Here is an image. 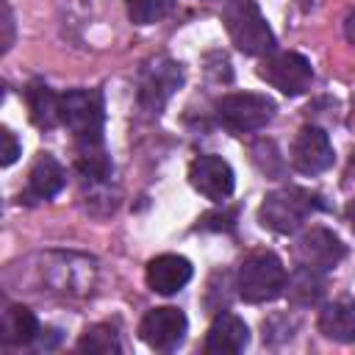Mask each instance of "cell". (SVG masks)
<instances>
[{"instance_id":"obj_1","label":"cell","mask_w":355,"mask_h":355,"mask_svg":"<svg viewBox=\"0 0 355 355\" xmlns=\"http://www.w3.org/2000/svg\"><path fill=\"white\" fill-rule=\"evenodd\" d=\"M286 280L288 277L283 261L269 250H255L241 261L236 275V288L244 302L261 305L277 300L286 291Z\"/></svg>"},{"instance_id":"obj_2","label":"cell","mask_w":355,"mask_h":355,"mask_svg":"<svg viewBox=\"0 0 355 355\" xmlns=\"http://www.w3.org/2000/svg\"><path fill=\"white\" fill-rule=\"evenodd\" d=\"M319 208H322V202L313 191L300 189V186H283L263 197V202L258 208V219L263 227L288 236V233L300 230L302 222L311 214H316Z\"/></svg>"},{"instance_id":"obj_3","label":"cell","mask_w":355,"mask_h":355,"mask_svg":"<svg viewBox=\"0 0 355 355\" xmlns=\"http://www.w3.org/2000/svg\"><path fill=\"white\" fill-rule=\"evenodd\" d=\"M225 28L230 42L247 55H269L275 50V33L255 0H227Z\"/></svg>"},{"instance_id":"obj_4","label":"cell","mask_w":355,"mask_h":355,"mask_svg":"<svg viewBox=\"0 0 355 355\" xmlns=\"http://www.w3.org/2000/svg\"><path fill=\"white\" fill-rule=\"evenodd\" d=\"M103 94L97 89H72L61 94V125L75 136L78 144L103 141Z\"/></svg>"},{"instance_id":"obj_5","label":"cell","mask_w":355,"mask_h":355,"mask_svg":"<svg viewBox=\"0 0 355 355\" xmlns=\"http://www.w3.org/2000/svg\"><path fill=\"white\" fill-rule=\"evenodd\" d=\"M275 116V103L266 94L255 92H233L216 100V119L236 133L261 130Z\"/></svg>"},{"instance_id":"obj_6","label":"cell","mask_w":355,"mask_h":355,"mask_svg":"<svg viewBox=\"0 0 355 355\" xmlns=\"http://www.w3.org/2000/svg\"><path fill=\"white\" fill-rule=\"evenodd\" d=\"M258 78L283 94L297 97L311 86L313 69H311V61L294 50H272L258 64Z\"/></svg>"},{"instance_id":"obj_7","label":"cell","mask_w":355,"mask_h":355,"mask_svg":"<svg viewBox=\"0 0 355 355\" xmlns=\"http://www.w3.org/2000/svg\"><path fill=\"white\" fill-rule=\"evenodd\" d=\"M344 255H347V247L327 227H311L294 244V261H297V266L316 269V272L336 269L344 261Z\"/></svg>"},{"instance_id":"obj_8","label":"cell","mask_w":355,"mask_h":355,"mask_svg":"<svg viewBox=\"0 0 355 355\" xmlns=\"http://www.w3.org/2000/svg\"><path fill=\"white\" fill-rule=\"evenodd\" d=\"M333 161H336V155H333V144H330L327 133L316 125L300 128V133L291 141V166L300 175H319V172L330 169Z\"/></svg>"},{"instance_id":"obj_9","label":"cell","mask_w":355,"mask_h":355,"mask_svg":"<svg viewBox=\"0 0 355 355\" xmlns=\"http://www.w3.org/2000/svg\"><path fill=\"white\" fill-rule=\"evenodd\" d=\"M189 183L202 197H208L214 202H222V200H227L233 194L236 178H233V169H230V164L225 158H219L214 153H205V155H197L191 161Z\"/></svg>"},{"instance_id":"obj_10","label":"cell","mask_w":355,"mask_h":355,"mask_svg":"<svg viewBox=\"0 0 355 355\" xmlns=\"http://www.w3.org/2000/svg\"><path fill=\"white\" fill-rule=\"evenodd\" d=\"M186 327H189L186 313L180 308L164 305V308H153V311L144 313V319L139 324V333H141L147 347L166 352V349H175L183 341Z\"/></svg>"},{"instance_id":"obj_11","label":"cell","mask_w":355,"mask_h":355,"mask_svg":"<svg viewBox=\"0 0 355 355\" xmlns=\"http://www.w3.org/2000/svg\"><path fill=\"white\" fill-rule=\"evenodd\" d=\"M180 80H183L180 64H175V61H158L155 67H150L141 78V86H139L141 108L150 114H161L164 103L172 97V92L180 86Z\"/></svg>"},{"instance_id":"obj_12","label":"cell","mask_w":355,"mask_h":355,"mask_svg":"<svg viewBox=\"0 0 355 355\" xmlns=\"http://www.w3.org/2000/svg\"><path fill=\"white\" fill-rule=\"evenodd\" d=\"M250 341V330L244 324V319H239L230 311H222L214 316L208 336H205V352L208 355H236L247 347Z\"/></svg>"},{"instance_id":"obj_13","label":"cell","mask_w":355,"mask_h":355,"mask_svg":"<svg viewBox=\"0 0 355 355\" xmlns=\"http://www.w3.org/2000/svg\"><path fill=\"white\" fill-rule=\"evenodd\" d=\"M191 263L183 255L166 252L147 263V286L155 294H175L191 280Z\"/></svg>"},{"instance_id":"obj_14","label":"cell","mask_w":355,"mask_h":355,"mask_svg":"<svg viewBox=\"0 0 355 355\" xmlns=\"http://www.w3.org/2000/svg\"><path fill=\"white\" fill-rule=\"evenodd\" d=\"M61 189H64V166H61L53 155L42 153V155L33 161L31 172H28V186H25V194H22L25 202L50 200V197H55Z\"/></svg>"},{"instance_id":"obj_15","label":"cell","mask_w":355,"mask_h":355,"mask_svg":"<svg viewBox=\"0 0 355 355\" xmlns=\"http://www.w3.org/2000/svg\"><path fill=\"white\" fill-rule=\"evenodd\" d=\"M25 103H28V114L31 122L42 130H50L55 125H61V94H55L47 83L42 80H31L25 86Z\"/></svg>"},{"instance_id":"obj_16","label":"cell","mask_w":355,"mask_h":355,"mask_svg":"<svg viewBox=\"0 0 355 355\" xmlns=\"http://www.w3.org/2000/svg\"><path fill=\"white\" fill-rule=\"evenodd\" d=\"M319 333L341 344L355 341V302L338 300L324 305L319 313Z\"/></svg>"},{"instance_id":"obj_17","label":"cell","mask_w":355,"mask_h":355,"mask_svg":"<svg viewBox=\"0 0 355 355\" xmlns=\"http://www.w3.org/2000/svg\"><path fill=\"white\" fill-rule=\"evenodd\" d=\"M39 333V322L33 316L31 308L25 305H11L6 308L3 313V322H0V338L3 344L8 347H22V344H31Z\"/></svg>"},{"instance_id":"obj_18","label":"cell","mask_w":355,"mask_h":355,"mask_svg":"<svg viewBox=\"0 0 355 355\" xmlns=\"http://www.w3.org/2000/svg\"><path fill=\"white\" fill-rule=\"evenodd\" d=\"M286 288H288V300L294 305H316L324 294V277L316 269L297 266V272L286 280Z\"/></svg>"},{"instance_id":"obj_19","label":"cell","mask_w":355,"mask_h":355,"mask_svg":"<svg viewBox=\"0 0 355 355\" xmlns=\"http://www.w3.org/2000/svg\"><path fill=\"white\" fill-rule=\"evenodd\" d=\"M75 166L83 178L89 180H105L108 172H111V164H108V155L103 150V141H86V144H78V155H75Z\"/></svg>"},{"instance_id":"obj_20","label":"cell","mask_w":355,"mask_h":355,"mask_svg":"<svg viewBox=\"0 0 355 355\" xmlns=\"http://www.w3.org/2000/svg\"><path fill=\"white\" fill-rule=\"evenodd\" d=\"M78 349H80V352H92V355H111V352H119V338H116L114 327H108V324H94V327H89V330L80 336Z\"/></svg>"},{"instance_id":"obj_21","label":"cell","mask_w":355,"mask_h":355,"mask_svg":"<svg viewBox=\"0 0 355 355\" xmlns=\"http://www.w3.org/2000/svg\"><path fill=\"white\" fill-rule=\"evenodd\" d=\"M175 8V0H130L128 3V17L136 25H153L169 17Z\"/></svg>"},{"instance_id":"obj_22","label":"cell","mask_w":355,"mask_h":355,"mask_svg":"<svg viewBox=\"0 0 355 355\" xmlns=\"http://www.w3.org/2000/svg\"><path fill=\"white\" fill-rule=\"evenodd\" d=\"M0 136H3V153H0L3 158H0V161H3V166H11V164H14L17 158H19L22 147H19L17 136H14V133H11L8 128H3V133H0Z\"/></svg>"},{"instance_id":"obj_23","label":"cell","mask_w":355,"mask_h":355,"mask_svg":"<svg viewBox=\"0 0 355 355\" xmlns=\"http://www.w3.org/2000/svg\"><path fill=\"white\" fill-rule=\"evenodd\" d=\"M202 227H214V230L233 227V214H208L202 216Z\"/></svg>"},{"instance_id":"obj_24","label":"cell","mask_w":355,"mask_h":355,"mask_svg":"<svg viewBox=\"0 0 355 355\" xmlns=\"http://www.w3.org/2000/svg\"><path fill=\"white\" fill-rule=\"evenodd\" d=\"M344 31H347V39L355 44V11L347 17V22H344Z\"/></svg>"},{"instance_id":"obj_25","label":"cell","mask_w":355,"mask_h":355,"mask_svg":"<svg viewBox=\"0 0 355 355\" xmlns=\"http://www.w3.org/2000/svg\"><path fill=\"white\" fill-rule=\"evenodd\" d=\"M347 222H349V227H352V233H355V197H352L349 205H347Z\"/></svg>"},{"instance_id":"obj_26","label":"cell","mask_w":355,"mask_h":355,"mask_svg":"<svg viewBox=\"0 0 355 355\" xmlns=\"http://www.w3.org/2000/svg\"><path fill=\"white\" fill-rule=\"evenodd\" d=\"M352 169H355V153H352Z\"/></svg>"}]
</instances>
